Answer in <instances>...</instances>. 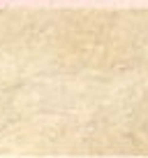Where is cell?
Here are the masks:
<instances>
[]
</instances>
